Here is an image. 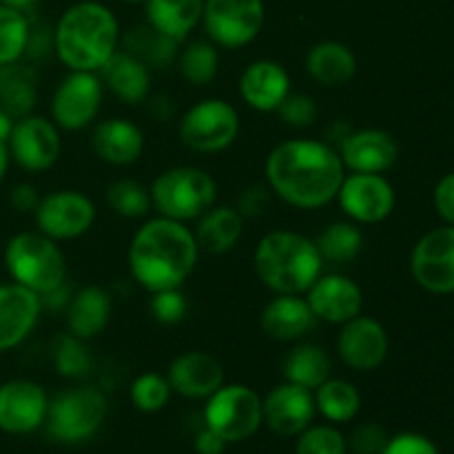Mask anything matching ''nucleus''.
I'll list each match as a JSON object with an SVG mask.
<instances>
[{
    "instance_id": "1",
    "label": "nucleus",
    "mask_w": 454,
    "mask_h": 454,
    "mask_svg": "<svg viewBox=\"0 0 454 454\" xmlns=\"http://www.w3.org/2000/svg\"><path fill=\"white\" fill-rule=\"evenodd\" d=\"M266 184L284 204L317 211L337 198L346 168L340 151L319 140L279 142L264 164Z\"/></svg>"
},
{
    "instance_id": "2",
    "label": "nucleus",
    "mask_w": 454,
    "mask_h": 454,
    "mask_svg": "<svg viewBox=\"0 0 454 454\" xmlns=\"http://www.w3.org/2000/svg\"><path fill=\"white\" fill-rule=\"evenodd\" d=\"M200 248L193 231L168 217L145 222L129 244V270L145 291L182 288L198 264Z\"/></svg>"
},
{
    "instance_id": "3",
    "label": "nucleus",
    "mask_w": 454,
    "mask_h": 454,
    "mask_svg": "<svg viewBox=\"0 0 454 454\" xmlns=\"http://www.w3.org/2000/svg\"><path fill=\"white\" fill-rule=\"evenodd\" d=\"M118 49V18L96 0L71 4L53 27V51L69 71L98 74Z\"/></svg>"
},
{
    "instance_id": "4",
    "label": "nucleus",
    "mask_w": 454,
    "mask_h": 454,
    "mask_svg": "<svg viewBox=\"0 0 454 454\" xmlns=\"http://www.w3.org/2000/svg\"><path fill=\"white\" fill-rule=\"evenodd\" d=\"M257 279L275 295H304L322 275L315 239L295 231H270L253 251Z\"/></svg>"
},
{
    "instance_id": "5",
    "label": "nucleus",
    "mask_w": 454,
    "mask_h": 454,
    "mask_svg": "<svg viewBox=\"0 0 454 454\" xmlns=\"http://www.w3.org/2000/svg\"><path fill=\"white\" fill-rule=\"evenodd\" d=\"M4 266L12 282L29 288L40 300L62 291L67 279V257L56 239L35 231H22L4 247Z\"/></svg>"
},
{
    "instance_id": "6",
    "label": "nucleus",
    "mask_w": 454,
    "mask_h": 454,
    "mask_svg": "<svg viewBox=\"0 0 454 454\" xmlns=\"http://www.w3.org/2000/svg\"><path fill=\"white\" fill-rule=\"evenodd\" d=\"M149 193L158 215L186 224L215 204L217 186L204 168L173 167L155 177Z\"/></svg>"
},
{
    "instance_id": "7",
    "label": "nucleus",
    "mask_w": 454,
    "mask_h": 454,
    "mask_svg": "<svg viewBox=\"0 0 454 454\" xmlns=\"http://www.w3.org/2000/svg\"><path fill=\"white\" fill-rule=\"evenodd\" d=\"M177 136L193 153H222L238 140L239 114L231 102L207 98L182 115Z\"/></svg>"
},
{
    "instance_id": "8",
    "label": "nucleus",
    "mask_w": 454,
    "mask_h": 454,
    "mask_svg": "<svg viewBox=\"0 0 454 454\" xmlns=\"http://www.w3.org/2000/svg\"><path fill=\"white\" fill-rule=\"evenodd\" d=\"M106 417V397L91 386L65 390L49 402V434L62 443H80L93 437Z\"/></svg>"
},
{
    "instance_id": "9",
    "label": "nucleus",
    "mask_w": 454,
    "mask_h": 454,
    "mask_svg": "<svg viewBox=\"0 0 454 454\" xmlns=\"http://www.w3.org/2000/svg\"><path fill=\"white\" fill-rule=\"evenodd\" d=\"M264 22V0H204L202 25L215 47H247L262 34Z\"/></svg>"
},
{
    "instance_id": "10",
    "label": "nucleus",
    "mask_w": 454,
    "mask_h": 454,
    "mask_svg": "<svg viewBox=\"0 0 454 454\" xmlns=\"http://www.w3.org/2000/svg\"><path fill=\"white\" fill-rule=\"evenodd\" d=\"M204 419L207 428L220 434L226 443L244 442L262 426V399L244 384H222L208 397Z\"/></svg>"
},
{
    "instance_id": "11",
    "label": "nucleus",
    "mask_w": 454,
    "mask_h": 454,
    "mask_svg": "<svg viewBox=\"0 0 454 454\" xmlns=\"http://www.w3.org/2000/svg\"><path fill=\"white\" fill-rule=\"evenodd\" d=\"M105 84L93 71H69L51 98V122L62 131H80L98 118Z\"/></svg>"
},
{
    "instance_id": "12",
    "label": "nucleus",
    "mask_w": 454,
    "mask_h": 454,
    "mask_svg": "<svg viewBox=\"0 0 454 454\" xmlns=\"http://www.w3.org/2000/svg\"><path fill=\"white\" fill-rule=\"evenodd\" d=\"M35 229L56 242L82 238L96 222V204L80 191L62 189L40 198L34 211Z\"/></svg>"
},
{
    "instance_id": "13",
    "label": "nucleus",
    "mask_w": 454,
    "mask_h": 454,
    "mask_svg": "<svg viewBox=\"0 0 454 454\" xmlns=\"http://www.w3.org/2000/svg\"><path fill=\"white\" fill-rule=\"evenodd\" d=\"M412 279L433 295L454 293V226H439L417 239L411 253Z\"/></svg>"
},
{
    "instance_id": "14",
    "label": "nucleus",
    "mask_w": 454,
    "mask_h": 454,
    "mask_svg": "<svg viewBox=\"0 0 454 454\" xmlns=\"http://www.w3.org/2000/svg\"><path fill=\"white\" fill-rule=\"evenodd\" d=\"M7 151L9 158L25 171H49L60 158V129L43 115H22L13 122L7 140Z\"/></svg>"
},
{
    "instance_id": "15",
    "label": "nucleus",
    "mask_w": 454,
    "mask_h": 454,
    "mask_svg": "<svg viewBox=\"0 0 454 454\" xmlns=\"http://www.w3.org/2000/svg\"><path fill=\"white\" fill-rule=\"evenodd\" d=\"M335 200L355 224H380L397 204L393 184L381 173H346Z\"/></svg>"
},
{
    "instance_id": "16",
    "label": "nucleus",
    "mask_w": 454,
    "mask_h": 454,
    "mask_svg": "<svg viewBox=\"0 0 454 454\" xmlns=\"http://www.w3.org/2000/svg\"><path fill=\"white\" fill-rule=\"evenodd\" d=\"M388 333L368 315H357L341 324L337 335V353L341 362L357 372L377 371L388 357Z\"/></svg>"
},
{
    "instance_id": "17",
    "label": "nucleus",
    "mask_w": 454,
    "mask_h": 454,
    "mask_svg": "<svg viewBox=\"0 0 454 454\" xmlns=\"http://www.w3.org/2000/svg\"><path fill=\"white\" fill-rule=\"evenodd\" d=\"M49 397L44 388L29 380H12L0 384V430L9 434H27L38 430L47 419Z\"/></svg>"
},
{
    "instance_id": "18",
    "label": "nucleus",
    "mask_w": 454,
    "mask_h": 454,
    "mask_svg": "<svg viewBox=\"0 0 454 454\" xmlns=\"http://www.w3.org/2000/svg\"><path fill=\"white\" fill-rule=\"evenodd\" d=\"M315 397L313 390L301 388L297 384L275 386L262 399V421L279 437H297L304 433L315 419Z\"/></svg>"
},
{
    "instance_id": "19",
    "label": "nucleus",
    "mask_w": 454,
    "mask_h": 454,
    "mask_svg": "<svg viewBox=\"0 0 454 454\" xmlns=\"http://www.w3.org/2000/svg\"><path fill=\"white\" fill-rule=\"evenodd\" d=\"M304 295L317 322L341 326L364 310V293L359 284L340 273H322Z\"/></svg>"
},
{
    "instance_id": "20",
    "label": "nucleus",
    "mask_w": 454,
    "mask_h": 454,
    "mask_svg": "<svg viewBox=\"0 0 454 454\" xmlns=\"http://www.w3.org/2000/svg\"><path fill=\"white\" fill-rule=\"evenodd\" d=\"M340 158L346 171L384 176L397 162L399 145L384 129H359L344 137Z\"/></svg>"
},
{
    "instance_id": "21",
    "label": "nucleus",
    "mask_w": 454,
    "mask_h": 454,
    "mask_svg": "<svg viewBox=\"0 0 454 454\" xmlns=\"http://www.w3.org/2000/svg\"><path fill=\"white\" fill-rule=\"evenodd\" d=\"M43 300L16 282L0 284V353L20 346L38 324Z\"/></svg>"
},
{
    "instance_id": "22",
    "label": "nucleus",
    "mask_w": 454,
    "mask_h": 454,
    "mask_svg": "<svg viewBox=\"0 0 454 454\" xmlns=\"http://www.w3.org/2000/svg\"><path fill=\"white\" fill-rule=\"evenodd\" d=\"M167 380L173 393L189 399H208L224 384V368L204 350H186L168 364Z\"/></svg>"
},
{
    "instance_id": "23",
    "label": "nucleus",
    "mask_w": 454,
    "mask_h": 454,
    "mask_svg": "<svg viewBox=\"0 0 454 454\" xmlns=\"http://www.w3.org/2000/svg\"><path fill=\"white\" fill-rule=\"evenodd\" d=\"M291 93V78L275 60H255L239 75V96L251 109L270 114Z\"/></svg>"
},
{
    "instance_id": "24",
    "label": "nucleus",
    "mask_w": 454,
    "mask_h": 454,
    "mask_svg": "<svg viewBox=\"0 0 454 454\" xmlns=\"http://www.w3.org/2000/svg\"><path fill=\"white\" fill-rule=\"evenodd\" d=\"M317 324L309 301L301 295H278L264 306L260 326L269 340L297 341L309 335Z\"/></svg>"
},
{
    "instance_id": "25",
    "label": "nucleus",
    "mask_w": 454,
    "mask_h": 454,
    "mask_svg": "<svg viewBox=\"0 0 454 454\" xmlns=\"http://www.w3.org/2000/svg\"><path fill=\"white\" fill-rule=\"evenodd\" d=\"M93 153L114 167H129L137 162L145 151V136L137 124L124 118H109L96 124L91 133Z\"/></svg>"
},
{
    "instance_id": "26",
    "label": "nucleus",
    "mask_w": 454,
    "mask_h": 454,
    "mask_svg": "<svg viewBox=\"0 0 454 454\" xmlns=\"http://www.w3.org/2000/svg\"><path fill=\"white\" fill-rule=\"evenodd\" d=\"M98 74L102 84L127 105L145 102L151 91V67L124 49H118Z\"/></svg>"
},
{
    "instance_id": "27",
    "label": "nucleus",
    "mask_w": 454,
    "mask_h": 454,
    "mask_svg": "<svg viewBox=\"0 0 454 454\" xmlns=\"http://www.w3.org/2000/svg\"><path fill=\"white\" fill-rule=\"evenodd\" d=\"M111 297L100 286H84L67 301V328L71 335L87 341L102 335L111 319Z\"/></svg>"
},
{
    "instance_id": "28",
    "label": "nucleus",
    "mask_w": 454,
    "mask_h": 454,
    "mask_svg": "<svg viewBox=\"0 0 454 454\" xmlns=\"http://www.w3.org/2000/svg\"><path fill=\"white\" fill-rule=\"evenodd\" d=\"M200 251L224 255L233 251L244 235V215L235 207H211L193 231Z\"/></svg>"
},
{
    "instance_id": "29",
    "label": "nucleus",
    "mask_w": 454,
    "mask_h": 454,
    "mask_svg": "<svg viewBox=\"0 0 454 454\" xmlns=\"http://www.w3.org/2000/svg\"><path fill=\"white\" fill-rule=\"evenodd\" d=\"M306 71L322 87H344L357 74V58L344 43L324 40L306 53Z\"/></svg>"
},
{
    "instance_id": "30",
    "label": "nucleus",
    "mask_w": 454,
    "mask_h": 454,
    "mask_svg": "<svg viewBox=\"0 0 454 454\" xmlns=\"http://www.w3.org/2000/svg\"><path fill=\"white\" fill-rule=\"evenodd\" d=\"M202 12L204 0H145L146 22L177 43L202 22Z\"/></svg>"
},
{
    "instance_id": "31",
    "label": "nucleus",
    "mask_w": 454,
    "mask_h": 454,
    "mask_svg": "<svg viewBox=\"0 0 454 454\" xmlns=\"http://www.w3.org/2000/svg\"><path fill=\"white\" fill-rule=\"evenodd\" d=\"M331 355L317 344H297L282 357V375L288 384L315 390L331 377Z\"/></svg>"
},
{
    "instance_id": "32",
    "label": "nucleus",
    "mask_w": 454,
    "mask_h": 454,
    "mask_svg": "<svg viewBox=\"0 0 454 454\" xmlns=\"http://www.w3.org/2000/svg\"><path fill=\"white\" fill-rule=\"evenodd\" d=\"M324 264L346 266L362 253L364 233L355 222H333L315 239Z\"/></svg>"
},
{
    "instance_id": "33",
    "label": "nucleus",
    "mask_w": 454,
    "mask_h": 454,
    "mask_svg": "<svg viewBox=\"0 0 454 454\" xmlns=\"http://www.w3.org/2000/svg\"><path fill=\"white\" fill-rule=\"evenodd\" d=\"M313 397L317 412H322L324 419L331 424H346L355 419L362 406L359 390L350 381L335 380V377H328L319 388H315Z\"/></svg>"
},
{
    "instance_id": "34",
    "label": "nucleus",
    "mask_w": 454,
    "mask_h": 454,
    "mask_svg": "<svg viewBox=\"0 0 454 454\" xmlns=\"http://www.w3.org/2000/svg\"><path fill=\"white\" fill-rule=\"evenodd\" d=\"M122 44L124 51L133 53V56L140 58L149 67L167 65L177 53V40L168 38L162 31L153 29L149 22H145L142 27H133L122 38Z\"/></svg>"
},
{
    "instance_id": "35",
    "label": "nucleus",
    "mask_w": 454,
    "mask_h": 454,
    "mask_svg": "<svg viewBox=\"0 0 454 454\" xmlns=\"http://www.w3.org/2000/svg\"><path fill=\"white\" fill-rule=\"evenodd\" d=\"M31 20L27 13L0 3V67L16 65L29 47Z\"/></svg>"
},
{
    "instance_id": "36",
    "label": "nucleus",
    "mask_w": 454,
    "mask_h": 454,
    "mask_svg": "<svg viewBox=\"0 0 454 454\" xmlns=\"http://www.w3.org/2000/svg\"><path fill=\"white\" fill-rule=\"evenodd\" d=\"M220 69V53L211 40H198L191 43L184 51L180 53V74L186 82L195 87L213 82Z\"/></svg>"
},
{
    "instance_id": "37",
    "label": "nucleus",
    "mask_w": 454,
    "mask_h": 454,
    "mask_svg": "<svg viewBox=\"0 0 454 454\" xmlns=\"http://www.w3.org/2000/svg\"><path fill=\"white\" fill-rule=\"evenodd\" d=\"M106 204L115 215L129 217H145L153 208L151 204V193L142 182L136 180H118L106 189Z\"/></svg>"
},
{
    "instance_id": "38",
    "label": "nucleus",
    "mask_w": 454,
    "mask_h": 454,
    "mask_svg": "<svg viewBox=\"0 0 454 454\" xmlns=\"http://www.w3.org/2000/svg\"><path fill=\"white\" fill-rule=\"evenodd\" d=\"M53 364L62 377H82L91 371V357L84 348V341L71 333H62L53 340Z\"/></svg>"
},
{
    "instance_id": "39",
    "label": "nucleus",
    "mask_w": 454,
    "mask_h": 454,
    "mask_svg": "<svg viewBox=\"0 0 454 454\" xmlns=\"http://www.w3.org/2000/svg\"><path fill=\"white\" fill-rule=\"evenodd\" d=\"M171 384L164 375L158 372H145V375L136 377L131 384V403L142 412H158L171 399Z\"/></svg>"
},
{
    "instance_id": "40",
    "label": "nucleus",
    "mask_w": 454,
    "mask_h": 454,
    "mask_svg": "<svg viewBox=\"0 0 454 454\" xmlns=\"http://www.w3.org/2000/svg\"><path fill=\"white\" fill-rule=\"evenodd\" d=\"M295 454H346L348 442L344 434L333 426H313L310 424L304 433L297 434Z\"/></svg>"
},
{
    "instance_id": "41",
    "label": "nucleus",
    "mask_w": 454,
    "mask_h": 454,
    "mask_svg": "<svg viewBox=\"0 0 454 454\" xmlns=\"http://www.w3.org/2000/svg\"><path fill=\"white\" fill-rule=\"evenodd\" d=\"M151 295L153 297H151L149 309L155 322L171 326V324H180L184 319L189 304L180 288H167V291L151 293Z\"/></svg>"
},
{
    "instance_id": "42",
    "label": "nucleus",
    "mask_w": 454,
    "mask_h": 454,
    "mask_svg": "<svg viewBox=\"0 0 454 454\" xmlns=\"http://www.w3.org/2000/svg\"><path fill=\"white\" fill-rule=\"evenodd\" d=\"M278 115L288 127L306 129L317 118V105L309 93H288L286 100L278 106Z\"/></svg>"
},
{
    "instance_id": "43",
    "label": "nucleus",
    "mask_w": 454,
    "mask_h": 454,
    "mask_svg": "<svg viewBox=\"0 0 454 454\" xmlns=\"http://www.w3.org/2000/svg\"><path fill=\"white\" fill-rule=\"evenodd\" d=\"M388 439V433L381 426L364 424L350 434V450L355 454H381Z\"/></svg>"
},
{
    "instance_id": "44",
    "label": "nucleus",
    "mask_w": 454,
    "mask_h": 454,
    "mask_svg": "<svg viewBox=\"0 0 454 454\" xmlns=\"http://www.w3.org/2000/svg\"><path fill=\"white\" fill-rule=\"evenodd\" d=\"M381 454H439V450L424 434L403 433L397 437H390Z\"/></svg>"
},
{
    "instance_id": "45",
    "label": "nucleus",
    "mask_w": 454,
    "mask_h": 454,
    "mask_svg": "<svg viewBox=\"0 0 454 454\" xmlns=\"http://www.w3.org/2000/svg\"><path fill=\"white\" fill-rule=\"evenodd\" d=\"M433 204L437 215L443 220V224L454 226V171L446 173V176L434 184Z\"/></svg>"
},
{
    "instance_id": "46",
    "label": "nucleus",
    "mask_w": 454,
    "mask_h": 454,
    "mask_svg": "<svg viewBox=\"0 0 454 454\" xmlns=\"http://www.w3.org/2000/svg\"><path fill=\"white\" fill-rule=\"evenodd\" d=\"M266 204H269V195H266V189H260V186H255V189L247 191V193L239 198L238 211L242 213L244 217L257 215V213H264Z\"/></svg>"
},
{
    "instance_id": "47",
    "label": "nucleus",
    "mask_w": 454,
    "mask_h": 454,
    "mask_svg": "<svg viewBox=\"0 0 454 454\" xmlns=\"http://www.w3.org/2000/svg\"><path fill=\"white\" fill-rule=\"evenodd\" d=\"M40 202V195L35 193V189L31 184H18L12 191V204L13 208H18L20 213H34L35 207Z\"/></svg>"
},
{
    "instance_id": "48",
    "label": "nucleus",
    "mask_w": 454,
    "mask_h": 454,
    "mask_svg": "<svg viewBox=\"0 0 454 454\" xmlns=\"http://www.w3.org/2000/svg\"><path fill=\"white\" fill-rule=\"evenodd\" d=\"M226 448V442L217 433H213L211 428H204L202 433H198L195 437V450L200 454H222Z\"/></svg>"
},
{
    "instance_id": "49",
    "label": "nucleus",
    "mask_w": 454,
    "mask_h": 454,
    "mask_svg": "<svg viewBox=\"0 0 454 454\" xmlns=\"http://www.w3.org/2000/svg\"><path fill=\"white\" fill-rule=\"evenodd\" d=\"M13 122H16V120H13L7 111L0 109V142H4V145H7L9 133H12L13 129Z\"/></svg>"
},
{
    "instance_id": "50",
    "label": "nucleus",
    "mask_w": 454,
    "mask_h": 454,
    "mask_svg": "<svg viewBox=\"0 0 454 454\" xmlns=\"http://www.w3.org/2000/svg\"><path fill=\"white\" fill-rule=\"evenodd\" d=\"M0 3L7 4V7H12V9H18V12H22L29 16V13L35 9V4H38V0H0Z\"/></svg>"
},
{
    "instance_id": "51",
    "label": "nucleus",
    "mask_w": 454,
    "mask_h": 454,
    "mask_svg": "<svg viewBox=\"0 0 454 454\" xmlns=\"http://www.w3.org/2000/svg\"><path fill=\"white\" fill-rule=\"evenodd\" d=\"M9 162H12V158H9L7 145H4V142H0V182L4 180V173H7Z\"/></svg>"
},
{
    "instance_id": "52",
    "label": "nucleus",
    "mask_w": 454,
    "mask_h": 454,
    "mask_svg": "<svg viewBox=\"0 0 454 454\" xmlns=\"http://www.w3.org/2000/svg\"><path fill=\"white\" fill-rule=\"evenodd\" d=\"M120 3H127V4H137V3H145V0H120Z\"/></svg>"
}]
</instances>
